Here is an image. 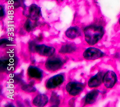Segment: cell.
<instances>
[{"mask_svg":"<svg viewBox=\"0 0 120 107\" xmlns=\"http://www.w3.org/2000/svg\"><path fill=\"white\" fill-rule=\"evenodd\" d=\"M50 102L52 107H57L60 104L59 96L56 93H52L50 99Z\"/></svg>","mask_w":120,"mask_h":107,"instance_id":"2e32d148","label":"cell"},{"mask_svg":"<svg viewBox=\"0 0 120 107\" xmlns=\"http://www.w3.org/2000/svg\"><path fill=\"white\" fill-rule=\"evenodd\" d=\"M119 82V77L117 73L114 71L108 70L105 72L103 84L107 89H112Z\"/></svg>","mask_w":120,"mask_h":107,"instance_id":"277c9868","label":"cell"},{"mask_svg":"<svg viewBox=\"0 0 120 107\" xmlns=\"http://www.w3.org/2000/svg\"><path fill=\"white\" fill-rule=\"evenodd\" d=\"M10 44V41L7 39H2L1 40V46L3 47H6Z\"/></svg>","mask_w":120,"mask_h":107,"instance_id":"d6986e66","label":"cell"},{"mask_svg":"<svg viewBox=\"0 0 120 107\" xmlns=\"http://www.w3.org/2000/svg\"><path fill=\"white\" fill-rule=\"evenodd\" d=\"M101 94V92L97 88H94L89 92L83 99L84 105H91L95 104L98 100Z\"/></svg>","mask_w":120,"mask_h":107,"instance_id":"30bf717a","label":"cell"},{"mask_svg":"<svg viewBox=\"0 0 120 107\" xmlns=\"http://www.w3.org/2000/svg\"><path fill=\"white\" fill-rule=\"evenodd\" d=\"M106 55L105 52L99 48L95 47H90L87 48L83 54L84 59L88 61L97 60Z\"/></svg>","mask_w":120,"mask_h":107,"instance_id":"5b68a950","label":"cell"},{"mask_svg":"<svg viewBox=\"0 0 120 107\" xmlns=\"http://www.w3.org/2000/svg\"><path fill=\"white\" fill-rule=\"evenodd\" d=\"M31 20H31V19H27L24 24V27L25 28V30L27 32H30L35 27V24L33 23Z\"/></svg>","mask_w":120,"mask_h":107,"instance_id":"e0dca14e","label":"cell"},{"mask_svg":"<svg viewBox=\"0 0 120 107\" xmlns=\"http://www.w3.org/2000/svg\"><path fill=\"white\" fill-rule=\"evenodd\" d=\"M27 16L33 21H38L41 16V9L35 4L30 5L27 9Z\"/></svg>","mask_w":120,"mask_h":107,"instance_id":"7c38bea8","label":"cell"},{"mask_svg":"<svg viewBox=\"0 0 120 107\" xmlns=\"http://www.w3.org/2000/svg\"><path fill=\"white\" fill-rule=\"evenodd\" d=\"M65 34L67 38L73 40L81 35V31L78 27H71L66 31Z\"/></svg>","mask_w":120,"mask_h":107,"instance_id":"5bb4252c","label":"cell"},{"mask_svg":"<svg viewBox=\"0 0 120 107\" xmlns=\"http://www.w3.org/2000/svg\"><path fill=\"white\" fill-rule=\"evenodd\" d=\"M27 76L29 79L40 81L43 78V72L36 66H30L27 70Z\"/></svg>","mask_w":120,"mask_h":107,"instance_id":"8fae6325","label":"cell"},{"mask_svg":"<svg viewBox=\"0 0 120 107\" xmlns=\"http://www.w3.org/2000/svg\"><path fill=\"white\" fill-rule=\"evenodd\" d=\"M21 88L24 91L27 93H33L36 91L35 87L33 84H24L21 87Z\"/></svg>","mask_w":120,"mask_h":107,"instance_id":"ac0fdd59","label":"cell"},{"mask_svg":"<svg viewBox=\"0 0 120 107\" xmlns=\"http://www.w3.org/2000/svg\"><path fill=\"white\" fill-rule=\"evenodd\" d=\"M65 62L61 57L57 55H52L49 57L46 61L45 67L46 69L50 72H55L64 66Z\"/></svg>","mask_w":120,"mask_h":107,"instance_id":"3957f363","label":"cell"},{"mask_svg":"<svg viewBox=\"0 0 120 107\" xmlns=\"http://www.w3.org/2000/svg\"><path fill=\"white\" fill-rule=\"evenodd\" d=\"M105 72L99 71L95 75L92 76L87 82V86L90 88H97L103 84V78Z\"/></svg>","mask_w":120,"mask_h":107,"instance_id":"9c48e42d","label":"cell"},{"mask_svg":"<svg viewBox=\"0 0 120 107\" xmlns=\"http://www.w3.org/2000/svg\"><path fill=\"white\" fill-rule=\"evenodd\" d=\"M115 58H117V59H119V58L120 57V54L119 53H116L115 54Z\"/></svg>","mask_w":120,"mask_h":107,"instance_id":"44dd1931","label":"cell"},{"mask_svg":"<svg viewBox=\"0 0 120 107\" xmlns=\"http://www.w3.org/2000/svg\"><path fill=\"white\" fill-rule=\"evenodd\" d=\"M118 23H119V25L120 26V17L119 18V20H118Z\"/></svg>","mask_w":120,"mask_h":107,"instance_id":"7402d4cb","label":"cell"},{"mask_svg":"<svg viewBox=\"0 0 120 107\" xmlns=\"http://www.w3.org/2000/svg\"><path fill=\"white\" fill-rule=\"evenodd\" d=\"M76 46L73 44L67 43L64 44L60 48L59 53L62 54H69L75 51Z\"/></svg>","mask_w":120,"mask_h":107,"instance_id":"9a60e30c","label":"cell"},{"mask_svg":"<svg viewBox=\"0 0 120 107\" xmlns=\"http://www.w3.org/2000/svg\"><path fill=\"white\" fill-rule=\"evenodd\" d=\"M84 83L78 82H70L68 83L65 87L67 93L71 96H75L80 94L85 89Z\"/></svg>","mask_w":120,"mask_h":107,"instance_id":"52a82bcc","label":"cell"},{"mask_svg":"<svg viewBox=\"0 0 120 107\" xmlns=\"http://www.w3.org/2000/svg\"><path fill=\"white\" fill-rule=\"evenodd\" d=\"M14 55L4 56L1 59V70L2 71H13L17 65V60Z\"/></svg>","mask_w":120,"mask_h":107,"instance_id":"ba28073f","label":"cell"},{"mask_svg":"<svg viewBox=\"0 0 120 107\" xmlns=\"http://www.w3.org/2000/svg\"><path fill=\"white\" fill-rule=\"evenodd\" d=\"M29 49L33 53H36L39 55L50 57L54 55L55 52V48L45 44H39L32 42L29 44Z\"/></svg>","mask_w":120,"mask_h":107,"instance_id":"7a4b0ae2","label":"cell"},{"mask_svg":"<svg viewBox=\"0 0 120 107\" xmlns=\"http://www.w3.org/2000/svg\"><path fill=\"white\" fill-rule=\"evenodd\" d=\"M65 81V76L64 73H60L54 75L46 82L45 87L48 90L56 89L61 85Z\"/></svg>","mask_w":120,"mask_h":107,"instance_id":"8992f818","label":"cell"},{"mask_svg":"<svg viewBox=\"0 0 120 107\" xmlns=\"http://www.w3.org/2000/svg\"><path fill=\"white\" fill-rule=\"evenodd\" d=\"M84 34L86 43L90 46H93L103 38L105 30L102 25L91 24L84 28Z\"/></svg>","mask_w":120,"mask_h":107,"instance_id":"6da1fadb","label":"cell"},{"mask_svg":"<svg viewBox=\"0 0 120 107\" xmlns=\"http://www.w3.org/2000/svg\"><path fill=\"white\" fill-rule=\"evenodd\" d=\"M49 101V98L47 95L39 94L33 99L32 103L36 107H44L48 103Z\"/></svg>","mask_w":120,"mask_h":107,"instance_id":"4fadbf2b","label":"cell"},{"mask_svg":"<svg viewBox=\"0 0 120 107\" xmlns=\"http://www.w3.org/2000/svg\"><path fill=\"white\" fill-rule=\"evenodd\" d=\"M5 11L4 7L1 5V17H3L5 15Z\"/></svg>","mask_w":120,"mask_h":107,"instance_id":"ffe728a7","label":"cell"}]
</instances>
